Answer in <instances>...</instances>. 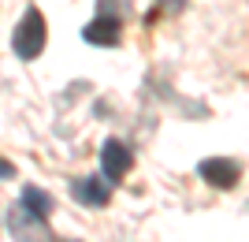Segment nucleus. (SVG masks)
<instances>
[{
    "instance_id": "nucleus-1",
    "label": "nucleus",
    "mask_w": 249,
    "mask_h": 242,
    "mask_svg": "<svg viewBox=\"0 0 249 242\" xmlns=\"http://www.w3.org/2000/svg\"><path fill=\"white\" fill-rule=\"evenodd\" d=\"M45 41H49V30H45V15L37 8H26V15L19 19L15 34H11V49L19 60H37L45 53Z\"/></svg>"
},
{
    "instance_id": "nucleus-2",
    "label": "nucleus",
    "mask_w": 249,
    "mask_h": 242,
    "mask_svg": "<svg viewBox=\"0 0 249 242\" xmlns=\"http://www.w3.org/2000/svg\"><path fill=\"white\" fill-rule=\"evenodd\" d=\"M123 26H119V15H112V0H101V11H97L93 19L86 22L82 37L89 45H101V49H112V45H119V37H123Z\"/></svg>"
},
{
    "instance_id": "nucleus-3",
    "label": "nucleus",
    "mask_w": 249,
    "mask_h": 242,
    "mask_svg": "<svg viewBox=\"0 0 249 242\" xmlns=\"http://www.w3.org/2000/svg\"><path fill=\"white\" fill-rule=\"evenodd\" d=\"M197 175L216 190H234L238 179H242V164L231 160V157H208V160L197 164Z\"/></svg>"
},
{
    "instance_id": "nucleus-4",
    "label": "nucleus",
    "mask_w": 249,
    "mask_h": 242,
    "mask_svg": "<svg viewBox=\"0 0 249 242\" xmlns=\"http://www.w3.org/2000/svg\"><path fill=\"white\" fill-rule=\"evenodd\" d=\"M71 198L86 209H104L108 198H112V183L104 175H82V179H71Z\"/></svg>"
},
{
    "instance_id": "nucleus-5",
    "label": "nucleus",
    "mask_w": 249,
    "mask_h": 242,
    "mask_svg": "<svg viewBox=\"0 0 249 242\" xmlns=\"http://www.w3.org/2000/svg\"><path fill=\"white\" fill-rule=\"evenodd\" d=\"M130 168H134V153H130L119 138H108V142L101 146V171H104V179L119 183Z\"/></svg>"
},
{
    "instance_id": "nucleus-6",
    "label": "nucleus",
    "mask_w": 249,
    "mask_h": 242,
    "mask_svg": "<svg viewBox=\"0 0 249 242\" xmlns=\"http://www.w3.org/2000/svg\"><path fill=\"white\" fill-rule=\"evenodd\" d=\"M22 205L34 212V216H41V220H49V212H52V198H49V190H41V186H26L22 190Z\"/></svg>"
},
{
    "instance_id": "nucleus-7",
    "label": "nucleus",
    "mask_w": 249,
    "mask_h": 242,
    "mask_svg": "<svg viewBox=\"0 0 249 242\" xmlns=\"http://www.w3.org/2000/svg\"><path fill=\"white\" fill-rule=\"evenodd\" d=\"M156 8H160V11H171V15H175V11H182V0H156Z\"/></svg>"
},
{
    "instance_id": "nucleus-8",
    "label": "nucleus",
    "mask_w": 249,
    "mask_h": 242,
    "mask_svg": "<svg viewBox=\"0 0 249 242\" xmlns=\"http://www.w3.org/2000/svg\"><path fill=\"white\" fill-rule=\"evenodd\" d=\"M0 179H15V164L0 157Z\"/></svg>"
}]
</instances>
